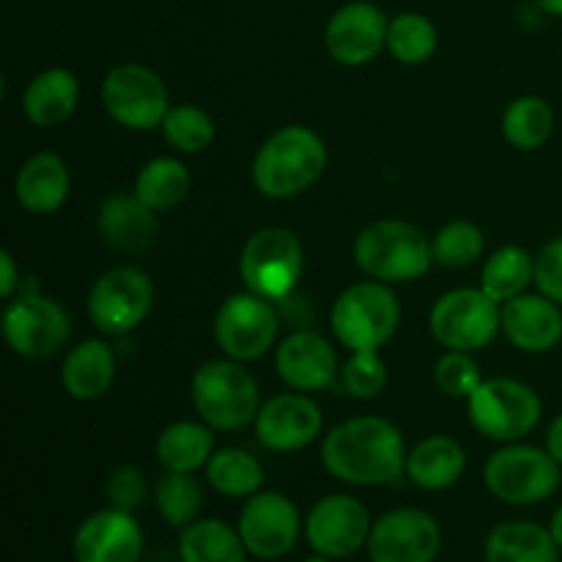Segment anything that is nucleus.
Segmentation results:
<instances>
[{"mask_svg": "<svg viewBox=\"0 0 562 562\" xmlns=\"http://www.w3.org/2000/svg\"><path fill=\"white\" fill-rule=\"evenodd\" d=\"M322 464L340 483L387 486L406 472L404 437L384 417H355L324 437Z\"/></svg>", "mask_w": 562, "mask_h": 562, "instance_id": "nucleus-1", "label": "nucleus"}, {"mask_svg": "<svg viewBox=\"0 0 562 562\" xmlns=\"http://www.w3.org/2000/svg\"><path fill=\"white\" fill-rule=\"evenodd\" d=\"M327 146L307 126H283L263 140L252 159V184L261 195L285 201L316 184L327 170Z\"/></svg>", "mask_w": 562, "mask_h": 562, "instance_id": "nucleus-2", "label": "nucleus"}, {"mask_svg": "<svg viewBox=\"0 0 562 562\" xmlns=\"http://www.w3.org/2000/svg\"><path fill=\"white\" fill-rule=\"evenodd\" d=\"M355 263L379 283H409L434 263L431 239L404 220H376L355 239Z\"/></svg>", "mask_w": 562, "mask_h": 562, "instance_id": "nucleus-3", "label": "nucleus"}, {"mask_svg": "<svg viewBox=\"0 0 562 562\" xmlns=\"http://www.w3.org/2000/svg\"><path fill=\"white\" fill-rule=\"evenodd\" d=\"M192 404L214 431H239L256 423L261 409L258 382L241 362L212 360L192 376Z\"/></svg>", "mask_w": 562, "mask_h": 562, "instance_id": "nucleus-4", "label": "nucleus"}, {"mask_svg": "<svg viewBox=\"0 0 562 562\" xmlns=\"http://www.w3.org/2000/svg\"><path fill=\"white\" fill-rule=\"evenodd\" d=\"M333 333L346 349H382L401 327V302L379 280L355 283L335 300Z\"/></svg>", "mask_w": 562, "mask_h": 562, "instance_id": "nucleus-5", "label": "nucleus"}, {"mask_svg": "<svg viewBox=\"0 0 562 562\" xmlns=\"http://www.w3.org/2000/svg\"><path fill=\"white\" fill-rule=\"evenodd\" d=\"M239 272L247 291L269 302H285L305 272L302 241L285 228H261L245 241Z\"/></svg>", "mask_w": 562, "mask_h": 562, "instance_id": "nucleus-6", "label": "nucleus"}, {"mask_svg": "<svg viewBox=\"0 0 562 562\" xmlns=\"http://www.w3.org/2000/svg\"><path fill=\"white\" fill-rule=\"evenodd\" d=\"M470 420L483 437L497 442H519L541 423V398L519 379H483L467 398Z\"/></svg>", "mask_w": 562, "mask_h": 562, "instance_id": "nucleus-7", "label": "nucleus"}, {"mask_svg": "<svg viewBox=\"0 0 562 562\" xmlns=\"http://www.w3.org/2000/svg\"><path fill=\"white\" fill-rule=\"evenodd\" d=\"M486 488L508 505H538L560 488V464L549 450L505 445L488 459Z\"/></svg>", "mask_w": 562, "mask_h": 562, "instance_id": "nucleus-8", "label": "nucleus"}, {"mask_svg": "<svg viewBox=\"0 0 562 562\" xmlns=\"http://www.w3.org/2000/svg\"><path fill=\"white\" fill-rule=\"evenodd\" d=\"M428 327L448 351L486 349L503 329V305L483 289L448 291L434 302Z\"/></svg>", "mask_w": 562, "mask_h": 562, "instance_id": "nucleus-9", "label": "nucleus"}, {"mask_svg": "<svg viewBox=\"0 0 562 562\" xmlns=\"http://www.w3.org/2000/svg\"><path fill=\"white\" fill-rule=\"evenodd\" d=\"M71 335L64 307L38 291H20L3 311V338L11 351L25 360L58 355Z\"/></svg>", "mask_w": 562, "mask_h": 562, "instance_id": "nucleus-10", "label": "nucleus"}, {"mask_svg": "<svg viewBox=\"0 0 562 562\" xmlns=\"http://www.w3.org/2000/svg\"><path fill=\"white\" fill-rule=\"evenodd\" d=\"M102 104L115 124L135 132L162 126L170 110L162 77L143 64H121L102 82Z\"/></svg>", "mask_w": 562, "mask_h": 562, "instance_id": "nucleus-11", "label": "nucleus"}, {"mask_svg": "<svg viewBox=\"0 0 562 562\" xmlns=\"http://www.w3.org/2000/svg\"><path fill=\"white\" fill-rule=\"evenodd\" d=\"M154 307V283L143 269L113 267L88 294V318L104 335H126L140 327Z\"/></svg>", "mask_w": 562, "mask_h": 562, "instance_id": "nucleus-12", "label": "nucleus"}, {"mask_svg": "<svg viewBox=\"0 0 562 562\" xmlns=\"http://www.w3.org/2000/svg\"><path fill=\"white\" fill-rule=\"evenodd\" d=\"M280 333V316L263 296L245 291L220 305L214 318V340L236 362H252L267 355Z\"/></svg>", "mask_w": 562, "mask_h": 562, "instance_id": "nucleus-13", "label": "nucleus"}, {"mask_svg": "<svg viewBox=\"0 0 562 562\" xmlns=\"http://www.w3.org/2000/svg\"><path fill=\"white\" fill-rule=\"evenodd\" d=\"M371 516L360 499L349 494H329L311 508L305 521V536L313 552L329 560L355 558L368 547L371 538Z\"/></svg>", "mask_w": 562, "mask_h": 562, "instance_id": "nucleus-14", "label": "nucleus"}, {"mask_svg": "<svg viewBox=\"0 0 562 562\" xmlns=\"http://www.w3.org/2000/svg\"><path fill=\"white\" fill-rule=\"evenodd\" d=\"M236 530L252 558L280 560L300 541L302 519L296 505L285 494L258 492L241 508Z\"/></svg>", "mask_w": 562, "mask_h": 562, "instance_id": "nucleus-15", "label": "nucleus"}, {"mask_svg": "<svg viewBox=\"0 0 562 562\" xmlns=\"http://www.w3.org/2000/svg\"><path fill=\"white\" fill-rule=\"evenodd\" d=\"M366 549L371 562H434L442 552V530L426 510L395 508L373 525Z\"/></svg>", "mask_w": 562, "mask_h": 562, "instance_id": "nucleus-16", "label": "nucleus"}, {"mask_svg": "<svg viewBox=\"0 0 562 562\" xmlns=\"http://www.w3.org/2000/svg\"><path fill=\"white\" fill-rule=\"evenodd\" d=\"M324 428V415L307 393H283L261 404L256 417L258 442L274 453H296L316 442Z\"/></svg>", "mask_w": 562, "mask_h": 562, "instance_id": "nucleus-17", "label": "nucleus"}, {"mask_svg": "<svg viewBox=\"0 0 562 562\" xmlns=\"http://www.w3.org/2000/svg\"><path fill=\"white\" fill-rule=\"evenodd\" d=\"M387 27L384 11L360 0L335 11L324 31V44L340 66H366L387 47Z\"/></svg>", "mask_w": 562, "mask_h": 562, "instance_id": "nucleus-18", "label": "nucleus"}, {"mask_svg": "<svg viewBox=\"0 0 562 562\" xmlns=\"http://www.w3.org/2000/svg\"><path fill=\"white\" fill-rule=\"evenodd\" d=\"M71 552L75 562H137L143 554V530L126 510L104 508L77 527Z\"/></svg>", "mask_w": 562, "mask_h": 562, "instance_id": "nucleus-19", "label": "nucleus"}, {"mask_svg": "<svg viewBox=\"0 0 562 562\" xmlns=\"http://www.w3.org/2000/svg\"><path fill=\"white\" fill-rule=\"evenodd\" d=\"M274 368L285 387L296 393H318V390H327L338 376V355L324 335L300 329L278 344Z\"/></svg>", "mask_w": 562, "mask_h": 562, "instance_id": "nucleus-20", "label": "nucleus"}, {"mask_svg": "<svg viewBox=\"0 0 562 562\" xmlns=\"http://www.w3.org/2000/svg\"><path fill=\"white\" fill-rule=\"evenodd\" d=\"M503 333L527 355H543L560 346L562 311L554 300L538 294H519L503 305Z\"/></svg>", "mask_w": 562, "mask_h": 562, "instance_id": "nucleus-21", "label": "nucleus"}, {"mask_svg": "<svg viewBox=\"0 0 562 562\" xmlns=\"http://www.w3.org/2000/svg\"><path fill=\"white\" fill-rule=\"evenodd\" d=\"M154 209L130 192H115L104 198L99 209V234L110 247L121 252H143L157 239V217Z\"/></svg>", "mask_w": 562, "mask_h": 562, "instance_id": "nucleus-22", "label": "nucleus"}, {"mask_svg": "<svg viewBox=\"0 0 562 562\" xmlns=\"http://www.w3.org/2000/svg\"><path fill=\"white\" fill-rule=\"evenodd\" d=\"M14 195L31 214L58 212L69 195V168L53 151L33 154L16 173Z\"/></svg>", "mask_w": 562, "mask_h": 562, "instance_id": "nucleus-23", "label": "nucleus"}, {"mask_svg": "<svg viewBox=\"0 0 562 562\" xmlns=\"http://www.w3.org/2000/svg\"><path fill=\"white\" fill-rule=\"evenodd\" d=\"M467 470V453L459 439L434 434L420 439L415 448L406 453V475L415 486L426 492H442L461 481Z\"/></svg>", "mask_w": 562, "mask_h": 562, "instance_id": "nucleus-24", "label": "nucleus"}, {"mask_svg": "<svg viewBox=\"0 0 562 562\" xmlns=\"http://www.w3.org/2000/svg\"><path fill=\"white\" fill-rule=\"evenodd\" d=\"M115 355L104 340L91 338L77 344L60 368L64 390L77 401H97L113 387Z\"/></svg>", "mask_w": 562, "mask_h": 562, "instance_id": "nucleus-25", "label": "nucleus"}, {"mask_svg": "<svg viewBox=\"0 0 562 562\" xmlns=\"http://www.w3.org/2000/svg\"><path fill=\"white\" fill-rule=\"evenodd\" d=\"M80 102V86L69 69H47L27 82L22 93V110L36 126H60L71 119Z\"/></svg>", "mask_w": 562, "mask_h": 562, "instance_id": "nucleus-26", "label": "nucleus"}, {"mask_svg": "<svg viewBox=\"0 0 562 562\" xmlns=\"http://www.w3.org/2000/svg\"><path fill=\"white\" fill-rule=\"evenodd\" d=\"M558 541L536 521H505L486 538V562H558Z\"/></svg>", "mask_w": 562, "mask_h": 562, "instance_id": "nucleus-27", "label": "nucleus"}, {"mask_svg": "<svg viewBox=\"0 0 562 562\" xmlns=\"http://www.w3.org/2000/svg\"><path fill=\"white\" fill-rule=\"evenodd\" d=\"M214 456L212 426L179 420L165 428L157 439V459L165 472H190L195 475Z\"/></svg>", "mask_w": 562, "mask_h": 562, "instance_id": "nucleus-28", "label": "nucleus"}, {"mask_svg": "<svg viewBox=\"0 0 562 562\" xmlns=\"http://www.w3.org/2000/svg\"><path fill=\"white\" fill-rule=\"evenodd\" d=\"M239 530L220 519H198L179 538L181 562H247Z\"/></svg>", "mask_w": 562, "mask_h": 562, "instance_id": "nucleus-29", "label": "nucleus"}, {"mask_svg": "<svg viewBox=\"0 0 562 562\" xmlns=\"http://www.w3.org/2000/svg\"><path fill=\"white\" fill-rule=\"evenodd\" d=\"M530 283H536V258L525 247L505 245L483 263L481 289L499 305L525 294Z\"/></svg>", "mask_w": 562, "mask_h": 562, "instance_id": "nucleus-30", "label": "nucleus"}, {"mask_svg": "<svg viewBox=\"0 0 562 562\" xmlns=\"http://www.w3.org/2000/svg\"><path fill=\"white\" fill-rule=\"evenodd\" d=\"M190 173L173 157H157L143 165L135 181V195L154 212H170L190 195Z\"/></svg>", "mask_w": 562, "mask_h": 562, "instance_id": "nucleus-31", "label": "nucleus"}, {"mask_svg": "<svg viewBox=\"0 0 562 562\" xmlns=\"http://www.w3.org/2000/svg\"><path fill=\"white\" fill-rule=\"evenodd\" d=\"M209 486L223 497H252L263 486V470L256 456H250L241 448H223L214 450V456L206 464Z\"/></svg>", "mask_w": 562, "mask_h": 562, "instance_id": "nucleus-32", "label": "nucleus"}, {"mask_svg": "<svg viewBox=\"0 0 562 562\" xmlns=\"http://www.w3.org/2000/svg\"><path fill=\"white\" fill-rule=\"evenodd\" d=\"M554 110L541 97H519L503 115V135L519 151H536L552 137Z\"/></svg>", "mask_w": 562, "mask_h": 562, "instance_id": "nucleus-33", "label": "nucleus"}, {"mask_svg": "<svg viewBox=\"0 0 562 562\" xmlns=\"http://www.w3.org/2000/svg\"><path fill=\"white\" fill-rule=\"evenodd\" d=\"M439 33L428 16L406 11L390 20L387 27V49L398 64L417 66L426 64L434 53H437Z\"/></svg>", "mask_w": 562, "mask_h": 562, "instance_id": "nucleus-34", "label": "nucleus"}, {"mask_svg": "<svg viewBox=\"0 0 562 562\" xmlns=\"http://www.w3.org/2000/svg\"><path fill=\"white\" fill-rule=\"evenodd\" d=\"M154 503L170 527L184 530L192 521H198V510L203 505L201 483L190 472H165L154 488Z\"/></svg>", "mask_w": 562, "mask_h": 562, "instance_id": "nucleus-35", "label": "nucleus"}, {"mask_svg": "<svg viewBox=\"0 0 562 562\" xmlns=\"http://www.w3.org/2000/svg\"><path fill=\"white\" fill-rule=\"evenodd\" d=\"M162 135L181 154H201L214 140V121L198 104H176L162 121Z\"/></svg>", "mask_w": 562, "mask_h": 562, "instance_id": "nucleus-36", "label": "nucleus"}, {"mask_svg": "<svg viewBox=\"0 0 562 562\" xmlns=\"http://www.w3.org/2000/svg\"><path fill=\"white\" fill-rule=\"evenodd\" d=\"M434 263L445 269H467L483 256L486 236L470 220H453L431 239Z\"/></svg>", "mask_w": 562, "mask_h": 562, "instance_id": "nucleus-37", "label": "nucleus"}, {"mask_svg": "<svg viewBox=\"0 0 562 562\" xmlns=\"http://www.w3.org/2000/svg\"><path fill=\"white\" fill-rule=\"evenodd\" d=\"M340 382L351 398L371 401L387 387V366L376 349L351 351L346 366L340 368Z\"/></svg>", "mask_w": 562, "mask_h": 562, "instance_id": "nucleus-38", "label": "nucleus"}, {"mask_svg": "<svg viewBox=\"0 0 562 562\" xmlns=\"http://www.w3.org/2000/svg\"><path fill=\"white\" fill-rule=\"evenodd\" d=\"M434 382L450 398H470L483 382V373L470 351H448L434 366Z\"/></svg>", "mask_w": 562, "mask_h": 562, "instance_id": "nucleus-39", "label": "nucleus"}, {"mask_svg": "<svg viewBox=\"0 0 562 562\" xmlns=\"http://www.w3.org/2000/svg\"><path fill=\"white\" fill-rule=\"evenodd\" d=\"M104 494H108L110 508L126 510V514H135L148 497V483L146 475H143L137 467L126 464L119 467L115 472H110L108 486H104Z\"/></svg>", "mask_w": 562, "mask_h": 562, "instance_id": "nucleus-40", "label": "nucleus"}, {"mask_svg": "<svg viewBox=\"0 0 562 562\" xmlns=\"http://www.w3.org/2000/svg\"><path fill=\"white\" fill-rule=\"evenodd\" d=\"M536 285L543 296L562 305V236L543 245L536 256Z\"/></svg>", "mask_w": 562, "mask_h": 562, "instance_id": "nucleus-41", "label": "nucleus"}, {"mask_svg": "<svg viewBox=\"0 0 562 562\" xmlns=\"http://www.w3.org/2000/svg\"><path fill=\"white\" fill-rule=\"evenodd\" d=\"M20 289V274H16V263L14 256L9 250L0 252V296L3 300H11Z\"/></svg>", "mask_w": 562, "mask_h": 562, "instance_id": "nucleus-42", "label": "nucleus"}, {"mask_svg": "<svg viewBox=\"0 0 562 562\" xmlns=\"http://www.w3.org/2000/svg\"><path fill=\"white\" fill-rule=\"evenodd\" d=\"M547 450L554 456V461L562 467V415H558L552 420L547 431Z\"/></svg>", "mask_w": 562, "mask_h": 562, "instance_id": "nucleus-43", "label": "nucleus"}, {"mask_svg": "<svg viewBox=\"0 0 562 562\" xmlns=\"http://www.w3.org/2000/svg\"><path fill=\"white\" fill-rule=\"evenodd\" d=\"M549 532H552V538L558 541V547L562 549V505L558 510H554L552 521H549Z\"/></svg>", "mask_w": 562, "mask_h": 562, "instance_id": "nucleus-44", "label": "nucleus"}, {"mask_svg": "<svg viewBox=\"0 0 562 562\" xmlns=\"http://www.w3.org/2000/svg\"><path fill=\"white\" fill-rule=\"evenodd\" d=\"M536 3L541 5V9L547 11V14L562 16V0H536Z\"/></svg>", "mask_w": 562, "mask_h": 562, "instance_id": "nucleus-45", "label": "nucleus"}, {"mask_svg": "<svg viewBox=\"0 0 562 562\" xmlns=\"http://www.w3.org/2000/svg\"><path fill=\"white\" fill-rule=\"evenodd\" d=\"M302 562H335V560L324 558V554H313V558H307V560H302Z\"/></svg>", "mask_w": 562, "mask_h": 562, "instance_id": "nucleus-46", "label": "nucleus"}]
</instances>
